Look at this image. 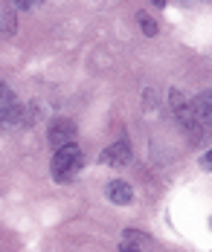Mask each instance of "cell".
<instances>
[{
  "label": "cell",
  "instance_id": "obj_12",
  "mask_svg": "<svg viewBox=\"0 0 212 252\" xmlns=\"http://www.w3.org/2000/svg\"><path fill=\"white\" fill-rule=\"evenodd\" d=\"M201 165H204V168H212V151L201 157Z\"/></svg>",
  "mask_w": 212,
  "mask_h": 252
},
{
  "label": "cell",
  "instance_id": "obj_2",
  "mask_svg": "<svg viewBox=\"0 0 212 252\" xmlns=\"http://www.w3.org/2000/svg\"><path fill=\"white\" fill-rule=\"evenodd\" d=\"M47 139H50V145H53L55 151L64 148V145H70L76 139V122L73 119H64V116L53 119L50 122V130H47Z\"/></svg>",
  "mask_w": 212,
  "mask_h": 252
},
{
  "label": "cell",
  "instance_id": "obj_10",
  "mask_svg": "<svg viewBox=\"0 0 212 252\" xmlns=\"http://www.w3.org/2000/svg\"><path fill=\"white\" fill-rule=\"evenodd\" d=\"M125 238H128L131 244H137V247H140V244H142L148 235H142V232H134V229H125Z\"/></svg>",
  "mask_w": 212,
  "mask_h": 252
},
{
  "label": "cell",
  "instance_id": "obj_13",
  "mask_svg": "<svg viewBox=\"0 0 212 252\" xmlns=\"http://www.w3.org/2000/svg\"><path fill=\"white\" fill-rule=\"evenodd\" d=\"M210 226H212V220H210Z\"/></svg>",
  "mask_w": 212,
  "mask_h": 252
},
{
  "label": "cell",
  "instance_id": "obj_4",
  "mask_svg": "<svg viewBox=\"0 0 212 252\" xmlns=\"http://www.w3.org/2000/svg\"><path fill=\"white\" fill-rule=\"evenodd\" d=\"M99 162H102V165H110V168L128 165V162H131V145H128V139H119V142L107 145L105 151L99 154Z\"/></svg>",
  "mask_w": 212,
  "mask_h": 252
},
{
  "label": "cell",
  "instance_id": "obj_11",
  "mask_svg": "<svg viewBox=\"0 0 212 252\" xmlns=\"http://www.w3.org/2000/svg\"><path fill=\"white\" fill-rule=\"evenodd\" d=\"M119 252H142V250H140L137 244H131V241H122V244H119Z\"/></svg>",
  "mask_w": 212,
  "mask_h": 252
},
{
  "label": "cell",
  "instance_id": "obj_1",
  "mask_svg": "<svg viewBox=\"0 0 212 252\" xmlns=\"http://www.w3.org/2000/svg\"><path fill=\"white\" fill-rule=\"evenodd\" d=\"M81 165H84V154H81L79 145H64V148H58L53 157V180L55 183H70L73 177L81 171Z\"/></svg>",
  "mask_w": 212,
  "mask_h": 252
},
{
  "label": "cell",
  "instance_id": "obj_7",
  "mask_svg": "<svg viewBox=\"0 0 212 252\" xmlns=\"http://www.w3.org/2000/svg\"><path fill=\"white\" fill-rule=\"evenodd\" d=\"M24 122H27V110L18 101L0 110V127H18V125H24Z\"/></svg>",
  "mask_w": 212,
  "mask_h": 252
},
{
  "label": "cell",
  "instance_id": "obj_9",
  "mask_svg": "<svg viewBox=\"0 0 212 252\" xmlns=\"http://www.w3.org/2000/svg\"><path fill=\"white\" fill-rule=\"evenodd\" d=\"M9 104H15V93H12V87H9V84H3V81H0V110H3V107H9Z\"/></svg>",
  "mask_w": 212,
  "mask_h": 252
},
{
  "label": "cell",
  "instance_id": "obj_8",
  "mask_svg": "<svg viewBox=\"0 0 212 252\" xmlns=\"http://www.w3.org/2000/svg\"><path fill=\"white\" fill-rule=\"evenodd\" d=\"M137 21H140V26H142V32H145L148 38H154V35H157V24H154V21H151V18L145 15V12H140V15H137Z\"/></svg>",
  "mask_w": 212,
  "mask_h": 252
},
{
  "label": "cell",
  "instance_id": "obj_6",
  "mask_svg": "<svg viewBox=\"0 0 212 252\" xmlns=\"http://www.w3.org/2000/svg\"><path fill=\"white\" fill-rule=\"evenodd\" d=\"M105 194H107V200L116 203V206H131L134 203V189L125 180H110L107 189H105Z\"/></svg>",
  "mask_w": 212,
  "mask_h": 252
},
{
  "label": "cell",
  "instance_id": "obj_5",
  "mask_svg": "<svg viewBox=\"0 0 212 252\" xmlns=\"http://www.w3.org/2000/svg\"><path fill=\"white\" fill-rule=\"evenodd\" d=\"M192 113H195L198 125L212 127V90H204L192 99Z\"/></svg>",
  "mask_w": 212,
  "mask_h": 252
},
{
  "label": "cell",
  "instance_id": "obj_3",
  "mask_svg": "<svg viewBox=\"0 0 212 252\" xmlns=\"http://www.w3.org/2000/svg\"><path fill=\"white\" fill-rule=\"evenodd\" d=\"M169 99H172V110H175V116L180 119V125H183L189 133H198V119H195V113H192V101L186 99L180 90H172Z\"/></svg>",
  "mask_w": 212,
  "mask_h": 252
}]
</instances>
